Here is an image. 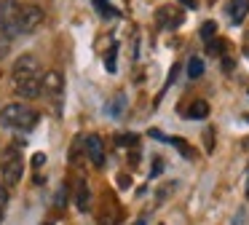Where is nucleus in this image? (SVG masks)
Wrapping results in <instances>:
<instances>
[{"label":"nucleus","mask_w":249,"mask_h":225,"mask_svg":"<svg viewBox=\"0 0 249 225\" xmlns=\"http://www.w3.org/2000/svg\"><path fill=\"white\" fill-rule=\"evenodd\" d=\"M43 67H40L38 56L33 54H22L11 67V80H14V91L22 99H38L43 91Z\"/></svg>","instance_id":"1"},{"label":"nucleus","mask_w":249,"mask_h":225,"mask_svg":"<svg viewBox=\"0 0 249 225\" xmlns=\"http://www.w3.org/2000/svg\"><path fill=\"white\" fill-rule=\"evenodd\" d=\"M38 121H40V112L33 105H27V102H11V105H6L0 110V126L11 129L17 134L33 131L38 126Z\"/></svg>","instance_id":"2"},{"label":"nucleus","mask_w":249,"mask_h":225,"mask_svg":"<svg viewBox=\"0 0 249 225\" xmlns=\"http://www.w3.org/2000/svg\"><path fill=\"white\" fill-rule=\"evenodd\" d=\"M24 174V158H22V148L19 145H8L0 153V177L6 185H17Z\"/></svg>","instance_id":"3"},{"label":"nucleus","mask_w":249,"mask_h":225,"mask_svg":"<svg viewBox=\"0 0 249 225\" xmlns=\"http://www.w3.org/2000/svg\"><path fill=\"white\" fill-rule=\"evenodd\" d=\"M22 11L19 0H0V32L11 40L22 35Z\"/></svg>","instance_id":"4"},{"label":"nucleus","mask_w":249,"mask_h":225,"mask_svg":"<svg viewBox=\"0 0 249 225\" xmlns=\"http://www.w3.org/2000/svg\"><path fill=\"white\" fill-rule=\"evenodd\" d=\"M40 94L59 110L62 99H65V78H62L59 70H49V73L43 75V91H40Z\"/></svg>","instance_id":"5"},{"label":"nucleus","mask_w":249,"mask_h":225,"mask_svg":"<svg viewBox=\"0 0 249 225\" xmlns=\"http://www.w3.org/2000/svg\"><path fill=\"white\" fill-rule=\"evenodd\" d=\"M83 148H86V155L89 161H91L94 169H102L105 166V142L99 134H89L86 139H83Z\"/></svg>","instance_id":"6"},{"label":"nucleus","mask_w":249,"mask_h":225,"mask_svg":"<svg viewBox=\"0 0 249 225\" xmlns=\"http://www.w3.org/2000/svg\"><path fill=\"white\" fill-rule=\"evenodd\" d=\"M43 19H46L43 8H38V5H24V11H22V35H33V32L43 24Z\"/></svg>","instance_id":"7"},{"label":"nucleus","mask_w":249,"mask_h":225,"mask_svg":"<svg viewBox=\"0 0 249 225\" xmlns=\"http://www.w3.org/2000/svg\"><path fill=\"white\" fill-rule=\"evenodd\" d=\"M156 21L161 30H174V27L182 24V14L177 8H172V5H163V8L156 11Z\"/></svg>","instance_id":"8"},{"label":"nucleus","mask_w":249,"mask_h":225,"mask_svg":"<svg viewBox=\"0 0 249 225\" xmlns=\"http://www.w3.org/2000/svg\"><path fill=\"white\" fill-rule=\"evenodd\" d=\"M121 223V209L115 201L105 198V206L99 209V225H118Z\"/></svg>","instance_id":"9"},{"label":"nucleus","mask_w":249,"mask_h":225,"mask_svg":"<svg viewBox=\"0 0 249 225\" xmlns=\"http://www.w3.org/2000/svg\"><path fill=\"white\" fill-rule=\"evenodd\" d=\"M247 14H249V0H231L228 3V19L233 24H241L247 19Z\"/></svg>","instance_id":"10"},{"label":"nucleus","mask_w":249,"mask_h":225,"mask_svg":"<svg viewBox=\"0 0 249 225\" xmlns=\"http://www.w3.org/2000/svg\"><path fill=\"white\" fill-rule=\"evenodd\" d=\"M185 115H188L190 121H204V118L209 115V105H206L204 99H193L188 105V110H185Z\"/></svg>","instance_id":"11"},{"label":"nucleus","mask_w":249,"mask_h":225,"mask_svg":"<svg viewBox=\"0 0 249 225\" xmlns=\"http://www.w3.org/2000/svg\"><path fill=\"white\" fill-rule=\"evenodd\" d=\"M75 204H78L81 212H89V209H91V190H89V185L83 180L78 182V188H75Z\"/></svg>","instance_id":"12"},{"label":"nucleus","mask_w":249,"mask_h":225,"mask_svg":"<svg viewBox=\"0 0 249 225\" xmlns=\"http://www.w3.org/2000/svg\"><path fill=\"white\" fill-rule=\"evenodd\" d=\"M124 110H126V96L124 94H115L113 99L105 105V112H107L110 118H121V115H124Z\"/></svg>","instance_id":"13"},{"label":"nucleus","mask_w":249,"mask_h":225,"mask_svg":"<svg viewBox=\"0 0 249 225\" xmlns=\"http://www.w3.org/2000/svg\"><path fill=\"white\" fill-rule=\"evenodd\" d=\"M166 142H169V145H174V148H177V150H179V153H182V155H185V158H193V155H196V150H193V148H190V145H188V142H185V139H182V137H166Z\"/></svg>","instance_id":"14"},{"label":"nucleus","mask_w":249,"mask_h":225,"mask_svg":"<svg viewBox=\"0 0 249 225\" xmlns=\"http://www.w3.org/2000/svg\"><path fill=\"white\" fill-rule=\"evenodd\" d=\"M201 75H204V62H201L198 56H190L188 59V78L196 80V78H201Z\"/></svg>","instance_id":"15"},{"label":"nucleus","mask_w":249,"mask_h":225,"mask_svg":"<svg viewBox=\"0 0 249 225\" xmlns=\"http://www.w3.org/2000/svg\"><path fill=\"white\" fill-rule=\"evenodd\" d=\"M198 35H201V40H204V43H212L217 38V24H214V21H204L201 30H198Z\"/></svg>","instance_id":"16"},{"label":"nucleus","mask_w":249,"mask_h":225,"mask_svg":"<svg viewBox=\"0 0 249 225\" xmlns=\"http://www.w3.org/2000/svg\"><path fill=\"white\" fill-rule=\"evenodd\" d=\"M225 40H220V38H214L212 43H206V54L209 56H225Z\"/></svg>","instance_id":"17"},{"label":"nucleus","mask_w":249,"mask_h":225,"mask_svg":"<svg viewBox=\"0 0 249 225\" xmlns=\"http://www.w3.org/2000/svg\"><path fill=\"white\" fill-rule=\"evenodd\" d=\"M94 5H97V14L102 19H113L115 16V8L110 5V0H94Z\"/></svg>","instance_id":"18"},{"label":"nucleus","mask_w":249,"mask_h":225,"mask_svg":"<svg viewBox=\"0 0 249 225\" xmlns=\"http://www.w3.org/2000/svg\"><path fill=\"white\" fill-rule=\"evenodd\" d=\"M137 142H140L137 134H118V145H121V148H137Z\"/></svg>","instance_id":"19"},{"label":"nucleus","mask_w":249,"mask_h":225,"mask_svg":"<svg viewBox=\"0 0 249 225\" xmlns=\"http://www.w3.org/2000/svg\"><path fill=\"white\" fill-rule=\"evenodd\" d=\"M6 209H8V188L0 185V223L6 217Z\"/></svg>","instance_id":"20"},{"label":"nucleus","mask_w":249,"mask_h":225,"mask_svg":"<svg viewBox=\"0 0 249 225\" xmlns=\"http://www.w3.org/2000/svg\"><path fill=\"white\" fill-rule=\"evenodd\" d=\"M204 145H206V153L214 150V129H206L204 131Z\"/></svg>","instance_id":"21"},{"label":"nucleus","mask_w":249,"mask_h":225,"mask_svg":"<svg viewBox=\"0 0 249 225\" xmlns=\"http://www.w3.org/2000/svg\"><path fill=\"white\" fill-rule=\"evenodd\" d=\"M8 48H11V38H8V35H3V32H0V59H6Z\"/></svg>","instance_id":"22"},{"label":"nucleus","mask_w":249,"mask_h":225,"mask_svg":"<svg viewBox=\"0 0 249 225\" xmlns=\"http://www.w3.org/2000/svg\"><path fill=\"white\" fill-rule=\"evenodd\" d=\"M115 51H118V48H110V51H107V56H105V64H107V70H110V73H115Z\"/></svg>","instance_id":"23"},{"label":"nucleus","mask_w":249,"mask_h":225,"mask_svg":"<svg viewBox=\"0 0 249 225\" xmlns=\"http://www.w3.org/2000/svg\"><path fill=\"white\" fill-rule=\"evenodd\" d=\"M43 164H46V153H35L33 155V166H35V169H40Z\"/></svg>","instance_id":"24"},{"label":"nucleus","mask_w":249,"mask_h":225,"mask_svg":"<svg viewBox=\"0 0 249 225\" xmlns=\"http://www.w3.org/2000/svg\"><path fill=\"white\" fill-rule=\"evenodd\" d=\"M177 3H179V5H185V8H190V11H193L196 5H198L196 0H177Z\"/></svg>","instance_id":"25"},{"label":"nucleus","mask_w":249,"mask_h":225,"mask_svg":"<svg viewBox=\"0 0 249 225\" xmlns=\"http://www.w3.org/2000/svg\"><path fill=\"white\" fill-rule=\"evenodd\" d=\"M161 169H163L161 158H156V166H153V177H156V174H158V171H161Z\"/></svg>","instance_id":"26"},{"label":"nucleus","mask_w":249,"mask_h":225,"mask_svg":"<svg viewBox=\"0 0 249 225\" xmlns=\"http://www.w3.org/2000/svg\"><path fill=\"white\" fill-rule=\"evenodd\" d=\"M244 54L249 56V30H247V35H244Z\"/></svg>","instance_id":"27"},{"label":"nucleus","mask_w":249,"mask_h":225,"mask_svg":"<svg viewBox=\"0 0 249 225\" xmlns=\"http://www.w3.org/2000/svg\"><path fill=\"white\" fill-rule=\"evenodd\" d=\"M222 67H225V70H233V59H222Z\"/></svg>","instance_id":"28"},{"label":"nucleus","mask_w":249,"mask_h":225,"mask_svg":"<svg viewBox=\"0 0 249 225\" xmlns=\"http://www.w3.org/2000/svg\"><path fill=\"white\" fill-rule=\"evenodd\" d=\"M244 193H247V198H249V177H247V190H244Z\"/></svg>","instance_id":"29"},{"label":"nucleus","mask_w":249,"mask_h":225,"mask_svg":"<svg viewBox=\"0 0 249 225\" xmlns=\"http://www.w3.org/2000/svg\"><path fill=\"white\" fill-rule=\"evenodd\" d=\"M40 225H54V223H40Z\"/></svg>","instance_id":"30"}]
</instances>
